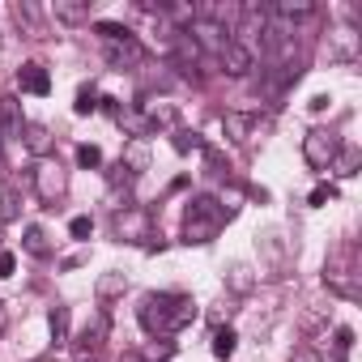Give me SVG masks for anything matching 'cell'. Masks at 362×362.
Masks as SVG:
<instances>
[{
  "instance_id": "cell-18",
  "label": "cell",
  "mask_w": 362,
  "mask_h": 362,
  "mask_svg": "<svg viewBox=\"0 0 362 362\" xmlns=\"http://www.w3.org/2000/svg\"><path fill=\"white\" fill-rule=\"evenodd\" d=\"M26 252L30 256H47V235L39 226H26Z\"/></svg>"
},
{
  "instance_id": "cell-5",
  "label": "cell",
  "mask_w": 362,
  "mask_h": 362,
  "mask_svg": "<svg viewBox=\"0 0 362 362\" xmlns=\"http://www.w3.org/2000/svg\"><path fill=\"white\" fill-rule=\"evenodd\" d=\"M35 188H39L43 201H60V197H64V170H60V162L43 158V162L35 166Z\"/></svg>"
},
{
  "instance_id": "cell-25",
  "label": "cell",
  "mask_w": 362,
  "mask_h": 362,
  "mask_svg": "<svg viewBox=\"0 0 362 362\" xmlns=\"http://www.w3.org/2000/svg\"><path fill=\"white\" fill-rule=\"evenodd\" d=\"M13 269H18V256L13 252H0V277H13Z\"/></svg>"
},
{
  "instance_id": "cell-9",
  "label": "cell",
  "mask_w": 362,
  "mask_h": 362,
  "mask_svg": "<svg viewBox=\"0 0 362 362\" xmlns=\"http://www.w3.org/2000/svg\"><path fill=\"white\" fill-rule=\"evenodd\" d=\"M52 18L64 22V26H81V22H90V5H86V0H56Z\"/></svg>"
},
{
  "instance_id": "cell-29",
  "label": "cell",
  "mask_w": 362,
  "mask_h": 362,
  "mask_svg": "<svg viewBox=\"0 0 362 362\" xmlns=\"http://www.w3.org/2000/svg\"><path fill=\"white\" fill-rule=\"evenodd\" d=\"M5 324H9V311H5V303H0V332H5Z\"/></svg>"
},
{
  "instance_id": "cell-1",
  "label": "cell",
  "mask_w": 362,
  "mask_h": 362,
  "mask_svg": "<svg viewBox=\"0 0 362 362\" xmlns=\"http://www.w3.org/2000/svg\"><path fill=\"white\" fill-rule=\"evenodd\" d=\"M192 320H197V303L184 294H145V303H141V324L153 337H170Z\"/></svg>"
},
{
  "instance_id": "cell-6",
  "label": "cell",
  "mask_w": 362,
  "mask_h": 362,
  "mask_svg": "<svg viewBox=\"0 0 362 362\" xmlns=\"http://www.w3.org/2000/svg\"><path fill=\"white\" fill-rule=\"evenodd\" d=\"M218 60H222V73H226V77H247V73L256 69V56H252L243 43H235V39L222 47V56H218Z\"/></svg>"
},
{
  "instance_id": "cell-15",
  "label": "cell",
  "mask_w": 362,
  "mask_h": 362,
  "mask_svg": "<svg viewBox=\"0 0 362 362\" xmlns=\"http://www.w3.org/2000/svg\"><path fill=\"white\" fill-rule=\"evenodd\" d=\"M52 337H56V345L69 341V307H52Z\"/></svg>"
},
{
  "instance_id": "cell-14",
  "label": "cell",
  "mask_w": 362,
  "mask_h": 362,
  "mask_svg": "<svg viewBox=\"0 0 362 362\" xmlns=\"http://www.w3.org/2000/svg\"><path fill=\"white\" fill-rule=\"evenodd\" d=\"M128 290V277L124 273H103L98 277V298H115V294H124Z\"/></svg>"
},
{
  "instance_id": "cell-11",
  "label": "cell",
  "mask_w": 362,
  "mask_h": 362,
  "mask_svg": "<svg viewBox=\"0 0 362 362\" xmlns=\"http://www.w3.org/2000/svg\"><path fill=\"white\" fill-rule=\"evenodd\" d=\"M22 136V115H18V98H0V141Z\"/></svg>"
},
{
  "instance_id": "cell-8",
  "label": "cell",
  "mask_w": 362,
  "mask_h": 362,
  "mask_svg": "<svg viewBox=\"0 0 362 362\" xmlns=\"http://www.w3.org/2000/svg\"><path fill=\"white\" fill-rule=\"evenodd\" d=\"M18 86H22L26 94H35V98H47V94H52V77H47V69H43V64H22Z\"/></svg>"
},
{
  "instance_id": "cell-21",
  "label": "cell",
  "mask_w": 362,
  "mask_h": 362,
  "mask_svg": "<svg viewBox=\"0 0 362 362\" xmlns=\"http://www.w3.org/2000/svg\"><path fill=\"white\" fill-rule=\"evenodd\" d=\"M69 235H73V239H90V235H94V222L81 214V218H73V222H69Z\"/></svg>"
},
{
  "instance_id": "cell-24",
  "label": "cell",
  "mask_w": 362,
  "mask_h": 362,
  "mask_svg": "<svg viewBox=\"0 0 362 362\" xmlns=\"http://www.w3.org/2000/svg\"><path fill=\"white\" fill-rule=\"evenodd\" d=\"M103 332H107V320H103V315H98V320H94V328H86V345H90V349H94V345H98V341H103Z\"/></svg>"
},
{
  "instance_id": "cell-13",
  "label": "cell",
  "mask_w": 362,
  "mask_h": 362,
  "mask_svg": "<svg viewBox=\"0 0 362 362\" xmlns=\"http://www.w3.org/2000/svg\"><path fill=\"white\" fill-rule=\"evenodd\" d=\"M311 13H315L311 0H281V5L273 9V18H277V22H286V26H290L294 18H311Z\"/></svg>"
},
{
  "instance_id": "cell-10",
  "label": "cell",
  "mask_w": 362,
  "mask_h": 362,
  "mask_svg": "<svg viewBox=\"0 0 362 362\" xmlns=\"http://www.w3.org/2000/svg\"><path fill=\"white\" fill-rule=\"evenodd\" d=\"M107 60L119 64V69H124V64H136V60H141V43H136L132 35H124V39L107 43Z\"/></svg>"
},
{
  "instance_id": "cell-23",
  "label": "cell",
  "mask_w": 362,
  "mask_h": 362,
  "mask_svg": "<svg viewBox=\"0 0 362 362\" xmlns=\"http://www.w3.org/2000/svg\"><path fill=\"white\" fill-rule=\"evenodd\" d=\"M332 197H337V188H328V184H320V188H311V197H307V201H311V205H328Z\"/></svg>"
},
{
  "instance_id": "cell-17",
  "label": "cell",
  "mask_w": 362,
  "mask_h": 362,
  "mask_svg": "<svg viewBox=\"0 0 362 362\" xmlns=\"http://www.w3.org/2000/svg\"><path fill=\"white\" fill-rule=\"evenodd\" d=\"M115 230H119V235H141V230H145V218H141V214H119V218H115Z\"/></svg>"
},
{
  "instance_id": "cell-12",
  "label": "cell",
  "mask_w": 362,
  "mask_h": 362,
  "mask_svg": "<svg viewBox=\"0 0 362 362\" xmlns=\"http://www.w3.org/2000/svg\"><path fill=\"white\" fill-rule=\"evenodd\" d=\"M252 124H256V119L243 115V111H226V115H222V132H226L230 141H247V136H252Z\"/></svg>"
},
{
  "instance_id": "cell-27",
  "label": "cell",
  "mask_w": 362,
  "mask_h": 362,
  "mask_svg": "<svg viewBox=\"0 0 362 362\" xmlns=\"http://www.w3.org/2000/svg\"><path fill=\"white\" fill-rule=\"evenodd\" d=\"M290 362H324V358H320V354H315V349H298V354H294V358H290Z\"/></svg>"
},
{
  "instance_id": "cell-20",
  "label": "cell",
  "mask_w": 362,
  "mask_h": 362,
  "mask_svg": "<svg viewBox=\"0 0 362 362\" xmlns=\"http://www.w3.org/2000/svg\"><path fill=\"white\" fill-rule=\"evenodd\" d=\"M77 162H81L86 170H94V166L103 162V149H98V145H81V149H77Z\"/></svg>"
},
{
  "instance_id": "cell-16",
  "label": "cell",
  "mask_w": 362,
  "mask_h": 362,
  "mask_svg": "<svg viewBox=\"0 0 362 362\" xmlns=\"http://www.w3.org/2000/svg\"><path fill=\"white\" fill-rule=\"evenodd\" d=\"M235 345H239V337H235L230 328H218V332H214V354H218V358H230Z\"/></svg>"
},
{
  "instance_id": "cell-19",
  "label": "cell",
  "mask_w": 362,
  "mask_h": 362,
  "mask_svg": "<svg viewBox=\"0 0 362 362\" xmlns=\"http://www.w3.org/2000/svg\"><path fill=\"white\" fill-rule=\"evenodd\" d=\"M73 111H77V115H90V111H98V94H94V90L86 86V90L77 94V103H73Z\"/></svg>"
},
{
  "instance_id": "cell-7",
  "label": "cell",
  "mask_w": 362,
  "mask_h": 362,
  "mask_svg": "<svg viewBox=\"0 0 362 362\" xmlns=\"http://www.w3.org/2000/svg\"><path fill=\"white\" fill-rule=\"evenodd\" d=\"M22 145L43 162V158L56 149V136H52V128H47V124H22Z\"/></svg>"
},
{
  "instance_id": "cell-22",
  "label": "cell",
  "mask_w": 362,
  "mask_h": 362,
  "mask_svg": "<svg viewBox=\"0 0 362 362\" xmlns=\"http://www.w3.org/2000/svg\"><path fill=\"white\" fill-rule=\"evenodd\" d=\"M124 162H128L132 170H141V166H145V145H141V141H132V145H128V153H124Z\"/></svg>"
},
{
  "instance_id": "cell-28",
  "label": "cell",
  "mask_w": 362,
  "mask_h": 362,
  "mask_svg": "<svg viewBox=\"0 0 362 362\" xmlns=\"http://www.w3.org/2000/svg\"><path fill=\"white\" fill-rule=\"evenodd\" d=\"M328 103H332V98H328V94H315V98H311V111H324V107H328Z\"/></svg>"
},
{
  "instance_id": "cell-26",
  "label": "cell",
  "mask_w": 362,
  "mask_h": 362,
  "mask_svg": "<svg viewBox=\"0 0 362 362\" xmlns=\"http://www.w3.org/2000/svg\"><path fill=\"white\" fill-rule=\"evenodd\" d=\"M18 209H13V192H5V197H0V222H9Z\"/></svg>"
},
{
  "instance_id": "cell-4",
  "label": "cell",
  "mask_w": 362,
  "mask_h": 362,
  "mask_svg": "<svg viewBox=\"0 0 362 362\" xmlns=\"http://www.w3.org/2000/svg\"><path fill=\"white\" fill-rule=\"evenodd\" d=\"M337 153H341V145H337V136H332V132L311 128V132L303 136V158H307L315 170H328V166L337 162Z\"/></svg>"
},
{
  "instance_id": "cell-3",
  "label": "cell",
  "mask_w": 362,
  "mask_h": 362,
  "mask_svg": "<svg viewBox=\"0 0 362 362\" xmlns=\"http://www.w3.org/2000/svg\"><path fill=\"white\" fill-rule=\"evenodd\" d=\"M184 35H188L201 52H214V56H222V47L230 43V30H226L222 22H209V18H192V22L184 26Z\"/></svg>"
},
{
  "instance_id": "cell-30",
  "label": "cell",
  "mask_w": 362,
  "mask_h": 362,
  "mask_svg": "<svg viewBox=\"0 0 362 362\" xmlns=\"http://www.w3.org/2000/svg\"><path fill=\"white\" fill-rule=\"evenodd\" d=\"M0 252H5V247H0Z\"/></svg>"
},
{
  "instance_id": "cell-2",
  "label": "cell",
  "mask_w": 362,
  "mask_h": 362,
  "mask_svg": "<svg viewBox=\"0 0 362 362\" xmlns=\"http://www.w3.org/2000/svg\"><path fill=\"white\" fill-rule=\"evenodd\" d=\"M226 218H230V209H226L218 197H197V201H188V209H184V239H188V243H209V239L226 226Z\"/></svg>"
}]
</instances>
